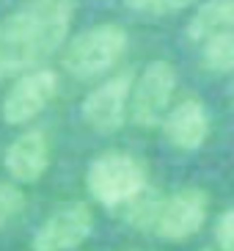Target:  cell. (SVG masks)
<instances>
[{
	"label": "cell",
	"instance_id": "7c38bea8",
	"mask_svg": "<svg viewBox=\"0 0 234 251\" xmlns=\"http://www.w3.org/2000/svg\"><path fill=\"white\" fill-rule=\"evenodd\" d=\"M201 61L210 72H234V30H223L201 42Z\"/></svg>",
	"mask_w": 234,
	"mask_h": 251
},
{
	"label": "cell",
	"instance_id": "3957f363",
	"mask_svg": "<svg viewBox=\"0 0 234 251\" xmlns=\"http://www.w3.org/2000/svg\"><path fill=\"white\" fill-rule=\"evenodd\" d=\"M127 47H130L127 30L121 25L102 23L69 39V45L64 47V55H61V64L77 80H94L99 75L110 72L124 58Z\"/></svg>",
	"mask_w": 234,
	"mask_h": 251
},
{
	"label": "cell",
	"instance_id": "9c48e42d",
	"mask_svg": "<svg viewBox=\"0 0 234 251\" xmlns=\"http://www.w3.org/2000/svg\"><path fill=\"white\" fill-rule=\"evenodd\" d=\"M8 177L14 185H33L50 169V141L42 130H25L6 147L3 155Z\"/></svg>",
	"mask_w": 234,
	"mask_h": 251
},
{
	"label": "cell",
	"instance_id": "7a4b0ae2",
	"mask_svg": "<svg viewBox=\"0 0 234 251\" xmlns=\"http://www.w3.org/2000/svg\"><path fill=\"white\" fill-rule=\"evenodd\" d=\"M146 169L127 152H105L86 169V188L91 199L108 210H124L146 193Z\"/></svg>",
	"mask_w": 234,
	"mask_h": 251
},
{
	"label": "cell",
	"instance_id": "52a82bcc",
	"mask_svg": "<svg viewBox=\"0 0 234 251\" xmlns=\"http://www.w3.org/2000/svg\"><path fill=\"white\" fill-rule=\"evenodd\" d=\"M132 83H135L132 72H118L86 94V100L80 105V113H83V122L94 133L110 135L124 127V122L130 119Z\"/></svg>",
	"mask_w": 234,
	"mask_h": 251
},
{
	"label": "cell",
	"instance_id": "8992f818",
	"mask_svg": "<svg viewBox=\"0 0 234 251\" xmlns=\"http://www.w3.org/2000/svg\"><path fill=\"white\" fill-rule=\"evenodd\" d=\"M58 86H61V77L50 67L30 69V72L14 77L11 89L3 97V105H0L3 122L11 127H25L55 100Z\"/></svg>",
	"mask_w": 234,
	"mask_h": 251
},
{
	"label": "cell",
	"instance_id": "6da1fadb",
	"mask_svg": "<svg viewBox=\"0 0 234 251\" xmlns=\"http://www.w3.org/2000/svg\"><path fill=\"white\" fill-rule=\"evenodd\" d=\"M74 0H28L0 20V83L44 67L69 39Z\"/></svg>",
	"mask_w": 234,
	"mask_h": 251
},
{
	"label": "cell",
	"instance_id": "9a60e30c",
	"mask_svg": "<svg viewBox=\"0 0 234 251\" xmlns=\"http://www.w3.org/2000/svg\"><path fill=\"white\" fill-rule=\"evenodd\" d=\"M215 240H218L220 251H234V207H229L226 213L215 224Z\"/></svg>",
	"mask_w": 234,
	"mask_h": 251
},
{
	"label": "cell",
	"instance_id": "30bf717a",
	"mask_svg": "<svg viewBox=\"0 0 234 251\" xmlns=\"http://www.w3.org/2000/svg\"><path fill=\"white\" fill-rule=\"evenodd\" d=\"M160 127L171 147L182 149V152H196L210 138V113L201 100L185 97L176 105H171Z\"/></svg>",
	"mask_w": 234,
	"mask_h": 251
},
{
	"label": "cell",
	"instance_id": "5bb4252c",
	"mask_svg": "<svg viewBox=\"0 0 234 251\" xmlns=\"http://www.w3.org/2000/svg\"><path fill=\"white\" fill-rule=\"evenodd\" d=\"M25 207V193L14 182H0V229Z\"/></svg>",
	"mask_w": 234,
	"mask_h": 251
},
{
	"label": "cell",
	"instance_id": "277c9868",
	"mask_svg": "<svg viewBox=\"0 0 234 251\" xmlns=\"http://www.w3.org/2000/svg\"><path fill=\"white\" fill-rule=\"evenodd\" d=\"M176 91V69L168 61H152L143 67L130 94V122L140 130H154L171 111Z\"/></svg>",
	"mask_w": 234,
	"mask_h": 251
},
{
	"label": "cell",
	"instance_id": "5b68a950",
	"mask_svg": "<svg viewBox=\"0 0 234 251\" xmlns=\"http://www.w3.org/2000/svg\"><path fill=\"white\" fill-rule=\"evenodd\" d=\"M207 213H210V199L198 188H182L171 196H160L152 221V235L165 243H185L196 232H201Z\"/></svg>",
	"mask_w": 234,
	"mask_h": 251
},
{
	"label": "cell",
	"instance_id": "4fadbf2b",
	"mask_svg": "<svg viewBox=\"0 0 234 251\" xmlns=\"http://www.w3.org/2000/svg\"><path fill=\"white\" fill-rule=\"evenodd\" d=\"M130 11L135 14H146V17H168L179 14L185 8L196 6L198 0H121Z\"/></svg>",
	"mask_w": 234,
	"mask_h": 251
},
{
	"label": "cell",
	"instance_id": "2e32d148",
	"mask_svg": "<svg viewBox=\"0 0 234 251\" xmlns=\"http://www.w3.org/2000/svg\"><path fill=\"white\" fill-rule=\"evenodd\" d=\"M204 251H215V249H204Z\"/></svg>",
	"mask_w": 234,
	"mask_h": 251
},
{
	"label": "cell",
	"instance_id": "ba28073f",
	"mask_svg": "<svg viewBox=\"0 0 234 251\" xmlns=\"http://www.w3.org/2000/svg\"><path fill=\"white\" fill-rule=\"evenodd\" d=\"M94 232V213L86 201H69L47 215L30 237V251H72Z\"/></svg>",
	"mask_w": 234,
	"mask_h": 251
},
{
	"label": "cell",
	"instance_id": "8fae6325",
	"mask_svg": "<svg viewBox=\"0 0 234 251\" xmlns=\"http://www.w3.org/2000/svg\"><path fill=\"white\" fill-rule=\"evenodd\" d=\"M234 30V0H204L198 3L193 17L185 25V33L190 42H204V39Z\"/></svg>",
	"mask_w": 234,
	"mask_h": 251
}]
</instances>
